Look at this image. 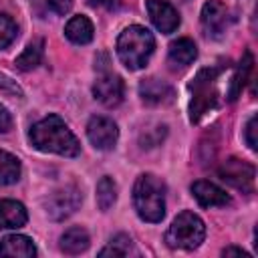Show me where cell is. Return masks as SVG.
Instances as JSON below:
<instances>
[{
  "instance_id": "4fadbf2b",
  "label": "cell",
  "mask_w": 258,
  "mask_h": 258,
  "mask_svg": "<svg viewBox=\"0 0 258 258\" xmlns=\"http://www.w3.org/2000/svg\"><path fill=\"white\" fill-rule=\"evenodd\" d=\"M191 194H194V198L198 200V204L204 206V208L226 206V204L230 202V196H228L222 187H218L216 183L206 181V179L196 181V183L191 185Z\"/></svg>"
},
{
  "instance_id": "d4e9b609",
  "label": "cell",
  "mask_w": 258,
  "mask_h": 258,
  "mask_svg": "<svg viewBox=\"0 0 258 258\" xmlns=\"http://www.w3.org/2000/svg\"><path fill=\"white\" fill-rule=\"evenodd\" d=\"M0 91L10 97H22V89L16 85V81H12L6 75H0Z\"/></svg>"
},
{
  "instance_id": "ffe728a7",
  "label": "cell",
  "mask_w": 258,
  "mask_h": 258,
  "mask_svg": "<svg viewBox=\"0 0 258 258\" xmlns=\"http://www.w3.org/2000/svg\"><path fill=\"white\" fill-rule=\"evenodd\" d=\"M18 177H20V161H18V157H14L12 153L0 149V183L8 185V183L18 181Z\"/></svg>"
},
{
  "instance_id": "5b68a950",
  "label": "cell",
  "mask_w": 258,
  "mask_h": 258,
  "mask_svg": "<svg viewBox=\"0 0 258 258\" xmlns=\"http://www.w3.org/2000/svg\"><path fill=\"white\" fill-rule=\"evenodd\" d=\"M216 69H202L191 83V103H189V119L198 123L206 113L216 107L218 91H216Z\"/></svg>"
},
{
  "instance_id": "52a82bcc",
  "label": "cell",
  "mask_w": 258,
  "mask_h": 258,
  "mask_svg": "<svg viewBox=\"0 0 258 258\" xmlns=\"http://www.w3.org/2000/svg\"><path fill=\"white\" fill-rule=\"evenodd\" d=\"M83 202V194L77 185H67L62 189H56L52 191L46 202H44V208H46V214L52 218V220H64L69 218Z\"/></svg>"
},
{
  "instance_id": "277c9868",
  "label": "cell",
  "mask_w": 258,
  "mask_h": 258,
  "mask_svg": "<svg viewBox=\"0 0 258 258\" xmlns=\"http://www.w3.org/2000/svg\"><path fill=\"white\" fill-rule=\"evenodd\" d=\"M204 236H206L204 222L191 212H181L171 222V226L165 234V242L171 248L194 250L204 242Z\"/></svg>"
},
{
  "instance_id": "7402d4cb",
  "label": "cell",
  "mask_w": 258,
  "mask_h": 258,
  "mask_svg": "<svg viewBox=\"0 0 258 258\" xmlns=\"http://www.w3.org/2000/svg\"><path fill=\"white\" fill-rule=\"evenodd\" d=\"M117 200V185L111 177H101L97 183V206L101 210H109Z\"/></svg>"
},
{
  "instance_id": "44dd1931",
  "label": "cell",
  "mask_w": 258,
  "mask_h": 258,
  "mask_svg": "<svg viewBox=\"0 0 258 258\" xmlns=\"http://www.w3.org/2000/svg\"><path fill=\"white\" fill-rule=\"evenodd\" d=\"M252 54L250 52H246L244 54V58H242V62H240V67H238V71H236V75L232 77V87H230V91H228V99L230 101H236V97L240 95V91H242V87L246 85V79H248V75H250V71H252Z\"/></svg>"
},
{
  "instance_id": "4316f807",
  "label": "cell",
  "mask_w": 258,
  "mask_h": 258,
  "mask_svg": "<svg viewBox=\"0 0 258 258\" xmlns=\"http://www.w3.org/2000/svg\"><path fill=\"white\" fill-rule=\"evenodd\" d=\"M46 2L56 14H67L73 8V0H46Z\"/></svg>"
},
{
  "instance_id": "9c48e42d",
  "label": "cell",
  "mask_w": 258,
  "mask_h": 258,
  "mask_svg": "<svg viewBox=\"0 0 258 258\" xmlns=\"http://www.w3.org/2000/svg\"><path fill=\"white\" fill-rule=\"evenodd\" d=\"M87 135H89V141L97 147V149H113L115 143H117V137H119V129L117 125L107 119V117H93L87 125Z\"/></svg>"
},
{
  "instance_id": "8992f818",
  "label": "cell",
  "mask_w": 258,
  "mask_h": 258,
  "mask_svg": "<svg viewBox=\"0 0 258 258\" xmlns=\"http://www.w3.org/2000/svg\"><path fill=\"white\" fill-rule=\"evenodd\" d=\"M218 175L236 189H242V191H252L254 189L256 171L250 163H246L238 157H228L226 161H222L220 167H218Z\"/></svg>"
},
{
  "instance_id": "9a60e30c",
  "label": "cell",
  "mask_w": 258,
  "mask_h": 258,
  "mask_svg": "<svg viewBox=\"0 0 258 258\" xmlns=\"http://www.w3.org/2000/svg\"><path fill=\"white\" fill-rule=\"evenodd\" d=\"M28 220V214L20 202L0 200V230L4 228H20Z\"/></svg>"
},
{
  "instance_id": "d6986e66",
  "label": "cell",
  "mask_w": 258,
  "mask_h": 258,
  "mask_svg": "<svg viewBox=\"0 0 258 258\" xmlns=\"http://www.w3.org/2000/svg\"><path fill=\"white\" fill-rule=\"evenodd\" d=\"M42 52H44V42H42L40 38H38V40H32V42L22 50V54L16 58V67H18L20 71H30V69H34L36 64H40Z\"/></svg>"
},
{
  "instance_id": "7c38bea8",
  "label": "cell",
  "mask_w": 258,
  "mask_h": 258,
  "mask_svg": "<svg viewBox=\"0 0 258 258\" xmlns=\"http://www.w3.org/2000/svg\"><path fill=\"white\" fill-rule=\"evenodd\" d=\"M139 95L147 105H167L173 101V89L159 79H145L139 85Z\"/></svg>"
},
{
  "instance_id": "603a6c76",
  "label": "cell",
  "mask_w": 258,
  "mask_h": 258,
  "mask_svg": "<svg viewBox=\"0 0 258 258\" xmlns=\"http://www.w3.org/2000/svg\"><path fill=\"white\" fill-rule=\"evenodd\" d=\"M129 248H131L129 236L119 234V236H115V238L111 240V246H109V248H103V250L99 252V256H125V254L129 252Z\"/></svg>"
},
{
  "instance_id": "ac0fdd59",
  "label": "cell",
  "mask_w": 258,
  "mask_h": 258,
  "mask_svg": "<svg viewBox=\"0 0 258 258\" xmlns=\"http://www.w3.org/2000/svg\"><path fill=\"white\" fill-rule=\"evenodd\" d=\"M89 248V234L83 228H69L60 236V250L67 254H81Z\"/></svg>"
},
{
  "instance_id": "30bf717a",
  "label": "cell",
  "mask_w": 258,
  "mask_h": 258,
  "mask_svg": "<svg viewBox=\"0 0 258 258\" xmlns=\"http://www.w3.org/2000/svg\"><path fill=\"white\" fill-rule=\"evenodd\" d=\"M147 12L155 28L161 30L163 34H169L179 26L177 10L165 0H147Z\"/></svg>"
},
{
  "instance_id": "83f0119b",
  "label": "cell",
  "mask_w": 258,
  "mask_h": 258,
  "mask_svg": "<svg viewBox=\"0 0 258 258\" xmlns=\"http://www.w3.org/2000/svg\"><path fill=\"white\" fill-rule=\"evenodd\" d=\"M10 127H12V117H10V113L0 105V133H6Z\"/></svg>"
},
{
  "instance_id": "e0dca14e",
  "label": "cell",
  "mask_w": 258,
  "mask_h": 258,
  "mask_svg": "<svg viewBox=\"0 0 258 258\" xmlns=\"http://www.w3.org/2000/svg\"><path fill=\"white\" fill-rule=\"evenodd\" d=\"M64 34L75 44H87L93 40V24L87 16H73L64 26Z\"/></svg>"
},
{
  "instance_id": "f1b7e54d",
  "label": "cell",
  "mask_w": 258,
  "mask_h": 258,
  "mask_svg": "<svg viewBox=\"0 0 258 258\" xmlns=\"http://www.w3.org/2000/svg\"><path fill=\"white\" fill-rule=\"evenodd\" d=\"M224 256H242V258H250V254L248 252H244L242 248H234V246H230V248H224V252H222Z\"/></svg>"
},
{
  "instance_id": "cb8c5ba5",
  "label": "cell",
  "mask_w": 258,
  "mask_h": 258,
  "mask_svg": "<svg viewBox=\"0 0 258 258\" xmlns=\"http://www.w3.org/2000/svg\"><path fill=\"white\" fill-rule=\"evenodd\" d=\"M16 24L12 22V18L0 14V48H6L14 38H16Z\"/></svg>"
},
{
  "instance_id": "3957f363",
  "label": "cell",
  "mask_w": 258,
  "mask_h": 258,
  "mask_svg": "<svg viewBox=\"0 0 258 258\" xmlns=\"http://www.w3.org/2000/svg\"><path fill=\"white\" fill-rule=\"evenodd\" d=\"M153 48H155L153 34L139 24L127 26L117 38V54L121 62L131 71L145 67Z\"/></svg>"
},
{
  "instance_id": "ba28073f",
  "label": "cell",
  "mask_w": 258,
  "mask_h": 258,
  "mask_svg": "<svg viewBox=\"0 0 258 258\" xmlns=\"http://www.w3.org/2000/svg\"><path fill=\"white\" fill-rule=\"evenodd\" d=\"M202 28L206 32V36L210 38H222L224 32L230 26V12L226 8L224 2L220 0H208L202 8Z\"/></svg>"
},
{
  "instance_id": "6da1fadb",
  "label": "cell",
  "mask_w": 258,
  "mask_h": 258,
  "mask_svg": "<svg viewBox=\"0 0 258 258\" xmlns=\"http://www.w3.org/2000/svg\"><path fill=\"white\" fill-rule=\"evenodd\" d=\"M28 137L32 145L40 151L58 153L64 157H75L81 151V143L58 115H48L38 123H34Z\"/></svg>"
},
{
  "instance_id": "2e32d148",
  "label": "cell",
  "mask_w": 258,
  "mask_h": 258,
  "mask_svg": "<svg viewBox=\"0 0 258 258\" xmlns=\"http://www.w3.org/2000/svg\"><path fill=\"white\" fill-rule=\"evenodd\" d=\"M196 56H198V48L189 38H177L169 44V62L173 67L185 69L194 62Z\"/></svg>"
},
{
  "instance_id": "7a4b0ae2",
  "label": "cell",
  "mask_w": 258,
  "mask_h": 258,
  "mask_svg": "<svg viewBox=\"0 0 258 258\" xmlns=\"http://www.w3.org/2000/svg\"><path fill=\"white\" fill-rule=\"evenodd\" d=\"M133 204L141 220L161 222L165 216V183L151 173L139 175L133 185Z\"/></svg>"
},
{
  "instance_id": "f546056e",
  "label": "cell",
  "mask_w": 258,
  "mask_h": 258,
  "mask_svg": "<svg viewBox=\"0 0 258 258\" xmlns=\"http://www.w3.org/2000/svg\"><path fill=\"white\" fill-rule=\"evenodd\" d=\"M91 4L95 6H105V8H113L117 4V0H91Z\"/></svg>"
},
{
  "instance_id": "484cf974",
  "label": "cell",
  "mask_w": 258,
  "mask_h": 258,
  "mask_svg": "<svg viewBox=\"0 0 258 258\" xmlns=\"http://www.w3.org/2000/svg\"><path fill=\"white\" fill-rule=\"evenodd\" d=\"M256 131H258V117L254 115V117H250V121H248V125H246V143H248V147H250L252 151H256V147H258Z\"/></svg>"
},
{
  "instance_id": "5bb4252c",
  "label": "cell",
  "mask_w": 258,
  "mask_h": 258,
  "mask_svg": "<svg viewBox=\"0 0 258 258\" xmlns=\"http://www.w3.org/2000/svg\"><path fill=\"white\" fill-rule=\"evenodd\" d=\"M0 256L32 258V256H36V248L30 238L20 236V234H10L0 240Z\"/></svg>"
},
{
  "instance_id": "8fae6325",
  "label": "cell",
  "mask_w": 258,
  "mask_h": 258,
  "mask_svg": "<svg viewBox=\"0 0 258 258\" xmlns=\"http://www.w3.org/2000/svg\"><path fill=\"white\" fill-rule=\"evenodd\" d=\"M93 95L105 107H117L123 101V81L117 75H103L93 85Z\"/></svg>"
}]
</instances>
